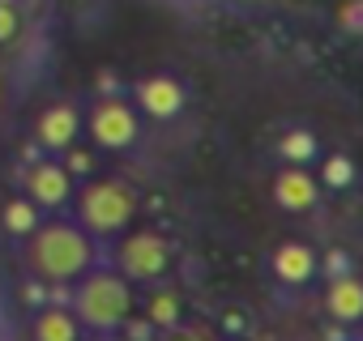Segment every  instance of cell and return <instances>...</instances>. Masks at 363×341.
Masks as SVG:
<instances>
[{
    "mask_svg": "<svg viewBox=\"0 0 363 341\" xmlns=\"http://www.w3.org/2000/svg\"><path fill=\"white\" fill-rule=\"evenodd\" d=\"M22 260L43 286H73L99 265V239L69 218H48L22 239Z\"/></svg>",
    "mask_w": 363,
    "mask_h": 341,
    "instance_id": "6da1fadb",
    "label": "cell"
},
{
    "mask_svg": "<svg viewBox=\"0 0 363 341\" xmlns=\"http://www.w3.org/2000/svg\"><path fill=\"white\" fill-rule=\"evenodd\" d=\"M69 307H73V316L82 320L86 333H120L124 320L137 311V286L120 269L94 265L90 273H82L73 282Z\"/></svg>",
    "mask_w": 363,
    "mask_h": 341,
    "instance_id": "7a4b0ae2",
    "label": "cell"
},
{
    "mask_svg": "<svg viewBox=\"0 0 363 341\" xmlns=\"http://www.w3.org/2000/svg\"><path fill=\"white\" fill-rule=\"evenodd\" d=\"M73 214L94 239H120L137 218V192L116 175H90L73 197Z\"/></svg>",
    "mask_w": 363,
    "mask_h": 341,
    "instance_id": "3957f363",
    "label": "cell"
},
{
    "mask_svg": "<svg viewBox=\"0 0 363 341\" xmlns=\"http://www.w3.org/2000/svg\"><path fill=\"white\" fill-rule=\"evenodd\" d=\"M171 260H175V248L167 235L141 226V231H124L120 243H116V269L133 282V286H154L171 273Z\"/></svg>",
    "mask_w": 363,
    "mask_h": 341,
    "instance_id": "277c9868",
    "label": "cell"
},
{
    "mask_svg": "<svg viewBox=\"0 0 363 341\" xmlns=\"http://www.w3.org/2000/svg\"><path fill=\"white\" fill-rule=\"evenodd\" d=\"M86 132H90L94 149L124 154V149H133L141 141V111L120 94H99L94 107L86 111Z\"/></svg>",
    "mask_w": 363,
    "mask_h": 341,
    "instance_id": "5b68a950",
    "label": "cell"
},
{
    "mask_svg": "<svg viewBox=\"0 0 363 341\" xmlns=\"http://www.w3.org/2000/svg\"><path fill=\"white\" fill-rule=\"evenodd\" d=\"M26 197H30L39 209L60 214V209L73 205V197H77V180L69 175V166H65L60 158H39V162L26 170Z\"/></svg>",
    "mask_w": 363,
    "mask_h": 341,
    "instance_id": "8992f818",
    "label": "cell"
},
{
    "mask_svg": "<svg viewBox=\"0 0 363 341\" xmlns=\"http://www.w3.org/2000/svg\"><path fill=\"white\" fill-rule=\"evenodd\" d=\"M82 128H86V120H82V111L73 107V103H48L39 115H35V141L48 149V154H65L69 145H77V137H82Z\"/></svg>",
    "mask_w": 363,
    "mask_h": 341,
    "instance_id": "52a82bcc",
    "label": "cell"
},
{
    "mask_svg": "<svg viewBox=\"0 0 363 341\" xmlns=\"http://www.w3.org/2000/svg\"><path fill=\"white\" fill-rule=\"evenodd\" d=\"M269 273H274V282H282V286H308V282H316V273H320V252H316L308 239H282V243L269 252Z\"/></svg>",
    "mask_w": 363,
    "mask_h": 341,
    "instance_id": "ba28073f",
    "label": "cell"
},
{
    "mask_svg": "<svg viewBox=\"0 0 363 341\" xmlns=\"http://www.w3.org/2000/svg\"><path fill=\"white\" fill-rule=\"evenodd\" d=\"M274 205L278 209H286V214H308V209H316V201H320V180L312 175L308 166H295V162H286L278 175H274Z\"/></svg>",
    "mask_w": 363,
    "mask_h": 341,
    "instance_id": "9c48e42d",
    "label": "cell"
},
{
    "mask_svg": "<svg viewBox=\"0 0 363 341\" xmlns=\"http://www.w3.org/2000/svg\"><path fill=\"white\" fill-rule=\"evenodd\" d=\"M133 107L150 120H175L184 111V86L167 73H154V77H141L137 90H133Z\"/></svg>",
    "mask_w": 363,
    "mask_h": 341,
    "instance_id": "30bf717a",
    "label": "cell"
},
{
    "mask_svg": "<svg viewBox=\"0 0 363 341\" xmlns=\"http://www.w3.org/2000/svg\"><path fill=\"white\" fill-rule=\"evenodd\" d=\"M325 316L333 324H363V277L337 273L325 282Z\"/></svg>",
    "mask_w": 363,
    "mask_h": 341,
    "instance_id": "8fae6325",
    "label": "cell"
},
{
    "mask_svg": "<svg viewBox=\"0 0 363 341\" xmlns=\"http://www.w3.org/2000/svg\"><path fill=\"white\" fill-rule=\"evenodd\" d=\"M26 337L30 341H86V328H82V320L73 316L69 303H43L30 316Z\"/></svg>",
    "mask_w": 363,
    "mask_h": 341,
    "instance_id": "7c38bea8",
    "label": "cell"
},
{
    "mask_svg": "<svg viewBox=\"0 0 363 341\" xmlns=\"http://www.w3.org/2000/svg\"><path fill=\"white\" fill-rule=\"evenodd\" d=\"M141 316L162 333V328H175V324H184V299H179L175 290H167V286H158L154 282V290L145 294V303H141Z\"/></svg>",
    "mask_w": 363,
    "mask_h": 341,
    "instance_id": "4fadbf2b",
    "label": "cell"
},
{
    "mask_svg": "<svg viewBox=\"0 0 363 341\" xmlns=\"http://www.w3.org/2000/svg\"><path fill=\"white\" fill-rule=\"evenodd\" d=\"M39 222H43V209H39L26 192H22V197H9L5 205H0V226H5L9 239H26Z\"/></svg>",
    "mask_w": 363,
    "mask_h": 341,
    "instance_id": "5bb4252c",
    "label": "cell"
},
{
    "mask_svg": "<svg viewBox=\"0 0 363 341\" xmlns=\"http://www.w3.org/2000/svg\"><path fill=\"white\" fill-rule=\"evenodd\" d=\"M278 154H282V162L308 166V162L316 158V137H312L308 128H295V132H286V137L278 141Z\"/></svg>",
    "mask_w": 363,
    "mask_h": 341,
    "instance_id": "9a60e30c",
    "label": "cell"
},
{
    "mask_svg": "<svg viewBox=\"0 0 363 341\" xmlns=\"http://www.w3.org/2000/svg\"><path fill=\"white\" fill-rule=\"evenodd\" d=\"M320 188H333V192H342V188H350L354 184V162L346 158V154H329L325 162H320Z\"/></svg>",
    "mask_w": 363,
    "mask_h": 341,
    "instance_id": "2e32d148",
    "label": "cell"
},
{
    "mask_svg": "<svg viewBox=\"0 0 363 341\" xmlns=\"http://www.w3.org/2000/svg\"><path fill=\"white\" fill-rule=\"evenodd\" d=\"M26 30V18H22V5L18 0H0V47L18 43Z\"/></svg>",
    "mask_w": 363,
    "mask_h": 341,
    "instance_id": "e0dca14e",
    "label": "cell"
},
{
    "mask_svg": "<svg viewBox=\"0 0 363 341\" xmlns=\"http://www.w3.org/2000/svg\"><path fill=\"white\" fill-rule=\"evenodd\" d=\"M60 162L69 166V175H73V180H90V175H94V154H90V149L69 145V149L60 154Z\"/></svg>",
    "mask_w": 363,
    "mask_h": 341,
    "instance_id": "ac0fdd59",
    "label": "cell"
},
{
    "mask_svg": "<svg viewBox=\"0 0 363 341\" xmlns=\"http://www.w3.org/2000/svg\"><path fill=\"white\" fill-rule=\"evenodd\" d=\"M337 26L346 35H363V0H346V5L337 9Z\"/></svg>",
    "mask_w": 363,
    "mask_h": 341,
    "instance_id": "d6986e66",
    "label": "cell"
},
{
    "mask_svg": "<svg viewBox=\"0 0 363 341\" xmlns=\"http://www.w3.org/2000/svg\"><path fill=\"white\" fill-rule=\"evenodd\" d=\"M120 333H124L128 341H154V337H158V328H154V324H150L145 316H137V311H133V316L124 320V328H120Z\"/></svg>",
    "mask_w": 363,
    "mask_h": 341,
    "instance_id": "ffe728a7",
    "label": "cell"
},
{
    "mask_svg": "<svg viewBox=\"0 0 363 341\" xmlns=\"http://www.w3.org/2000/svg\"><path fill=\"white\" fill-rule=\"evenodd\" d=\"M154 341H214V337L201 333V328H193V324H175V328H162Z\"/></svg>",
    "mask_w": 363,
    "mask_h": 341,
    "instance_id": "44dd1931",
    "label": "cell"
},
{
    "mask_svg": "<svg viewBox=\"0 0 363 341\" xmlns=\"http://www.w3.org/2000/svg\"><path fill=\"white\" fill-rule=\"evenodd\" d=\"M86 341H128L124 333H86Z\"/></svg>",
    "mask_w": 363,
    "mask_h": 341,
    "instance_id": "7402d4cb",
    "label": "cell"
}]
</instances>
